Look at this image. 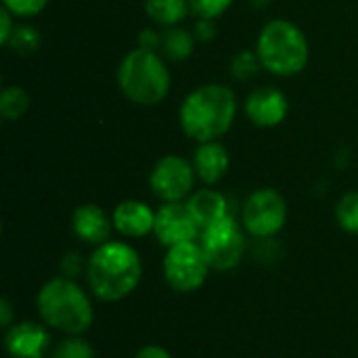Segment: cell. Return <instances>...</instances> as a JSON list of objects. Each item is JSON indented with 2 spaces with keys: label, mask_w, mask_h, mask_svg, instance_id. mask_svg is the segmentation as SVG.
<instances>
[{
  "label": "cell",
  "mask_w": 358,
  "mask_h": 358,
  "mask_svg": "<svg viewBox=\"0 0 358 358\" xmlns=\"http://www.w3.org/2000/svg\"><path fill=\"white\" fill-rule=\"evenodd\" d=\"M239 111V99L229 84L206 82L185 94L178 105V126L193 143L222 141Z\"/></svg>",
  "instance_id": "cell-1"
},
{
  "label": "cell",
  "mask_w": 358,
  "mask_h": 358,
  "mask_svg": "<svg viewBox=\"0 0 358 358\" xmlns=\"http://www.w3.org/2000/svg\"><path fill=\"white\" fill-rule=\"evenodd\" d=\"M86 283L101 302H122L132 296L143 279L141 254L126 241H113L94 248L86 260Z\"/></svg>",
  "instance_id": "cell-2"
},
{
  "label": "cell",
  "mask_w": 358,
  "mask_h": 358,
  "mask_svg": "<svg viewBox=\"0 0 358 358\" xmlns=\"http://www.w3.org/2000/svg\"><path fill=\"white\" fill-rule=\"evenodd\" d=\"M36 308L40 321L55 331L65 336H82L94 323V308L86 289L69 277H55L48 279L38 296Z\"/></svg>",
  "instance_id": "cell-3"
},
{
  "label": "cell",
  "mask_w": 358,
  "mask_h": 358,
  "mask_svg": "<svg viewBox=\"0 0 358 358\" xmlns=\"http://www.w3.org/2000/svg\"><path fill=\"white\" fill-rule=\"evenodd\" d=\"M120 92L136 107L162 105L172 90V71L157 50H128L115 71Z\"/></svg>",
  "instance_id": "cell-4"
},
{
  "label": "cell",
  "mask_w": 358,
  "mask_h": 358,
  "mask_svg": "<svg viewBox=\"0 0 358 358\" xmlns=\"http://www.w3.org/2000/svg\"><path fill=\"white\" fill-rule=\"evenodd\" d=\"M254 50L262 63V71L275 78H294L310 61V42L304 29L283 17L271 19L260 27Z\"/></svg>",
  "instance_id": "cell-5"
},
{
  "label": "cell",
  "mask_w": 358,
  "mask_h": 358,
  "mask_svg": "<svg viewBox=\"0 0 358 358\" xmlns=\"http://www.w3.org/2000/svg\"><path fill=\"white\" fill-rule=\"evenodd\" d=\"M197 241L210 268L218 273L237 268L248 250V233L233 214L203 229Z\"/></svg>",
  "instance_id": "cell-6"
},
{
  "label": "cell",
  "mask_w": 358,
  "mask_h": 358,
  "mask_svg": "<svg viewBox=\"0 0 358 358\" xmlns=\"http://www.w3.org/2000/svg\"><path fill=\"white\" fill-rule=\"evenodd\" d=\"M287 214L285 197L273 187H260L243 199L241 224L254 239L268 241L285 229Z\"/></svg>",
  "instance_id": "cell-7"
},
{
  "label": "cell",
  "mask_w": 358,
  "mask_h": 358,
  "mask_svg": "<svg viewBox=\"0 0 358 358\" xmlns=\"http://www.w3.org/2000/svg\"><path fill=\"white\" fill-rule=\"evenodd\" d=\"M166 283L178 294H193L197 292L210 275V264L203 256L199 241L180 243L166 250L162 262Z\"/></svg>",
  "instance_id": "cell-8"
},
{
  "label": "cell",
  "mask_w": 358,
  "mask_h": 358,
  "mask_svg": "<svg viewBox=\"0 0 358 358\" xmlns=\"http://www.w3.org/2000/svg\"><path fill=\"white\" fill-rule=\"evenodd\" d=\"M195 182L197 174L191 159L176 153L159 157L149 174V189L162 203L187 201L195 191Z\"/></svg>",
  "instance_id": "cell-9"
},
{
  "label": "cell",
  "mask_w": 358,
  "mask_h": 358,
  "mask_svg": "<svg viewBox=\"0 0 358 358\" xmlns=\"http://www.w3.org/2000/svg\"><path fill=\"white\" fill-rule=\"evenodd\" d=\"M241 109L256 128H277L289 115V99L279 86L262 84L245 94Z\"/></svg>",
  "instance_id": "cell-10"
},
{
  "label": "cell",
  "mask_w": 358,
  "mask_h": 358,
  "mask_svg": "<svg viewBox=\"0 0 358 358\" xmlns=\"http://www.w3.org/2000/svg\"><path fill=\"white\" fill-rule=\"evenodd\" d=\"M153 235L168 250L180 243L197 241L201 235V229L197 227L185 201H172V203H162L155 210Z\"/></svg>",
  "instance_id": "cell-11"
},
{
  "label": "cell",
  "mask_w": 358,
  "mask_h": 358,
  "mask_svg": "<svg viewBox=\"0 0 358 358\" xmlns=\"http://www.w3.org/2000/svg\"><path fill=\"white\" fill-rule=\"evenodd\" d=\"M4 350L10 358H48L50 331L44 323L21 321L4 334Z\"/></svg>",
  "instance_id": "cell-12"
},
{
  "label": "cell",
  "mask_w": 358,
  "mask_h": 358,
  "mask_svg": "<svg viewBox=\"0 0 358 358\" xmlns=\"http://www.w3.org/2000/svg\"><path fill=\"white\" fill-rule=\"evenodd\" d=\"M71 231L86 245H103L111 239L113 218L96 203H82L71 214Z\"/></svg>",
  "instance_id": "cell-13"
},
{
  "label": "cell",
  "mask_w": 358,
  "mask_h": 358,
  "mask_svg": "<svg viewBox=\"0 0 358 358\" xmlns=\"http://www.w3.org/2000/svg\"><path fill=\"white\" fill-rule=\"evenodd\" d=\"M113 229L124 239H143L155 229V210L141 199H124L113 212Z\"/></svg>",
  "instance_id": "cell-14"
},
{
  "label": "cell",
  "mask_w": 358,
  "mask_h": 358,
  "mask_svg": "<svg viewBox=\"0 0 358 358\" xmlns=\"http://www.w3.org/2000/svg\"><path fill=\"white\" fill-rule=\"evenodd\" d=\"M191 164L195 168L197 180L203 187H216L231 168V153L222 145V141H210V143H197Z\"/></svg>",
  "instance_id": "cell-15"
},
{
  "label": "cell",
  "mask_w": 358,
  "mask_h": 358,
  "mask_svg": "<svg viewBox=\"0 0 358 358\" xmlns=\"http://www.w3.org/2000/svg\"><path fill=\"white\" fill-rule=\"evenodd\" d=\"M185 203H187L191 216L195 218V222L201 231L220 222L222 218L231 216L229 197L214 187H201V189L193 191Z\"/></svg>",
  "instance_id": "cell-16"
},
{
  "label": "cell",
  "mask_w": 358,
  "mask_h": 358,
  "mask_svg": "<svg viewBox=\"0 0 358 358\" xmlns=\"http://www.w3.org/2000/svg\"><path fill=\"white\" fill-rule=\"evenodd\" d=\"M197 44L193 29H187L185 25L164 27L159 52L168 63H185L193 57Z\"/></svg>",
  "instance_id": "cell-17"
},
{
  "label": "cell",
  "mask_w": 358,
  "mask_h": 358,
  "mask_svg": "<svg viewBox=\"0 0 358 358\" xmlns=\"http://www.w3.org/2000/svg\"><path fill=\"white\" fill-rule=\"evenodd\" d=\"M145 15L157 27H174L182 25L185 19L191 15L189 0H143Z\"/></svg>",
  "instance_id": "cell-18"
},
{
  "label": "cell",
  "mask_w": 358,
  "mask_h": 358,
  "mask_svg": "<svg viewBox=\"0 0 358 358\" xmlns=\"http://www.w3.org/2000/svg\"><path fill=\"white\" fill-rule=\"evenodd\" d=\"M31 107V96L29 92L19 86V84H10L4 86L0 92V115L4 122H19L27 115Z\"/></svg>",
  "instance_id": "cell-19"
},
{
  "label": "cell",
  "mask_w": 358,
  "mask_h": 358,
  "mask_svg": "<svg viewBox=\"0 0 358 358\" xmlns=\"http://www.w3.org/2000/svg\"><path fill=\"white\" fill-rule=\"evenodd\" d=\"M42 46V34L36 25L31 23H17L6 48L13 50L15 55H21V57H31L40 50Z\"/></svg>",
  "instance_id": "cell-20"
},
{
  "label": "cell",
  "mask_w": 358,
  "mask_h": 358,
  "mask_svg": "<svg viewBox=\"0 0 358 358\" xmlns=\"http://www.w3.org/2000/svg\"><path fill=\"white\" fill-rule=\"evenodd\" d=\"M229 71H231V78L233 80L248 82V80L256 78L262 71V63H260V59H258V55H256L254 48H241L239 52H235L231 57Z\"/></svg>",
  "instance_id": "cell-21"
},
{
  "label": "cell",
  "mask_w": 358,
  "mask_h": 358,
  "mask_svg": "<svg viewBox=\"0 0 358 358\" xmlns=\"http://www.w3.org/2000/svg\"><path fill=\"white\" fill-rule=\"evenodd\" d=\"M336 222L348 235H358V191H348L338 199Z\"/></svg>",
  "instance_id": "cell-22"
},
{
  "label": "cell",
  "mask_w": 358,
  "mask_h": 358,
  "mask_svg": "<svg viewBox=\"0 0 358 358\" xmlns=\"http://www.w3.org/2000/svg\"><path fill=\"white\" fill-rule=\"evenodd\" d=\"M48 358H96V352L92 344L86 342L82 336H67L52 346Z\"/></svg>",
  "instance_id": "cell-23"
},
{
  "label": "cell",
  "mask_w": 358,
  "mask_h": 358,
  "mask_svg": "<svg viewBox=\"0 0 358 358\" xmlns=\"http://www.w3.org/2000/svg\"><path fill=\"white\" fill-rule=\"evenodd\" d=\"M191 4V15L197 19H214L218 21L222 15L231 10L235 0H189Z\"/></svg>",
  "instance_id": "cell-24"
},
{
  "label": "cell",
  "mask_w": 358,
  "mask_h": 358,
  "mask_svg": "<svg viewBox=\"0 0 358 358\" xmlns=\"http://www.w3.org/2000/svg\"><path fill=\"white\" fill-rule=\"evenodd\" d=\"M50 0H2V6L10 10L19 21H27L46 10Z\"/></svg>",
  "instance_id": "cell-25"
},
{
  "label": "cell",
  "mask_w": 358,
  "mask_h": 358,
  "mask_svg": "<svg viewBox=\"0 0 358 358\" xmlns=\"http://www.w3.org/2000/svg\"><path fill=\"white\" fill-rule=\"evenodd\" d=\"M86 264L78 252H67L61 260V275L69 279H78L82 273H86Z\"/></svg>",
  "instance_id": "cell-26"
},
{
  "label": "cell",
  "mask_w": 358,
  "mask_h": 358,
  "mask_svg": "<svg viewBox=\"0 0 358 358\" xmlns=\"http://www.w3.org/2000/svg\"><path fill=\"white\" fill-rule=\"evenodd\" d=\"M193 34L199 44H208L218 36V25L214 19H197L193 25Z\"/></svg>",
  "instance_id": "cell-27"
},
{
  "label": "cell",
  "mask_w": 358,
  "mask_h": 358,
  "mask_svg": "<svg viewBox=\"0 0 358 358\" xmlns=\"http://www.w3.org/2000/svg\"><path fill=\"white\" fill-rule=\"evenodd\" d=\"M136 46L159 52V46H162V29H157V27H145V29H141V34L136 38Z\"/></svg>",
  "instance_id": "cell-28"
},
{
  "label": "cell",
  "mask_w": 358,
  "mask_h": 358,
  "mask_svg": "<svg viewBox=\"0 0 358 358\" xmlns=\"http://www.w3.org/2000/svg\"><path fill=\"white\" fill-rule=\"evenodd\" d=\"M17 23H19V19L10 10H6L4 6H0V44L2 46L8 44V40H10V36H13V31L17 27Z\"/></svg>",
  "instance_id": "cell-29"
},
{
  "label": "cell",
  "mask_w": 358,
  "mask_h": 358,
  "mask_svg": "<svg viewBox=\"0 0 358 358\" xmlns=\"http://www.w3.org/2000/svg\"><path fill=\"white\" fill-rule=\"evenodd\" d=\"M132 358H172V355L159 344H147V346L138 348V352Z\"/></svg>",
  "instance_id": "cell-30"
},
{
  "label": "cell",
  "mask_w": 358,
  "mask_h": 358,
  "mask_svg": "<svg viewBox=\"0 0 358 358\" xmlns=\"http://www.w3.org/2000/svg\"><path fill=\"white\" fill-rule=\"evenodd\" d=\"M0 325H2L4 331L15 325V308L6 298L0 300Z\"/></svg>",
  "instance_id": "cell-31"
},
{
  "label": "cell",
  "mask_w": 358,
  "mask_h": 358,
  "mask_svg": "<svg viewBox=\"0 0 358 358\" xmlns=\"http://www.w3.org/2000/svg\"><path fill=\"white\" fill-rule=\"evenodd\" d=\"M250 4L256 6V8H266V6L273 4V0H250Z\"/></svg>",
  "instance_id": "cell-32"
}]
</instances>
